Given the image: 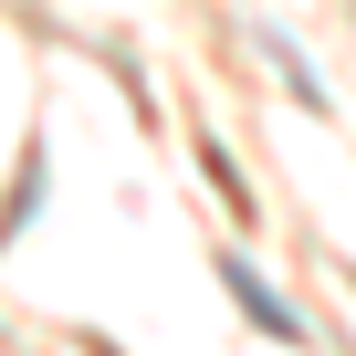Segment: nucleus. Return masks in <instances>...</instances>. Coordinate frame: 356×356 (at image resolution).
<instances>
[{
  "label": "nucleus",
  "instance_id": "1",
  "mask_svg": "<svg viewBox=\"0 0 356 356\" xmlns=\"http://www.w3.org/2000/svg\"><path fill=\"white\" fill-rule=\"evenodd\" d=\"M220 293L241 304V325H252V335H283V346H304V314H293V304H283V293H273V283H262L241 252H220Z\"/></svg>",
  "mask_w": 356,
  "mask_h": 356
},
{
  "label": "nucleus",
  "instance_id": "2",
  "mask_svg": "<svg viewBox=\"0 0 356 356\" xmlns=\"http://www.w3.org/2000/svg\"><path fill=\"white\" fill-rule=\"evenodd\" d=\"M42 210V147L22 157V178H11V210H0V241H22V220Z\"/></svg>",
  "mask_w": 356,
  "mask_h": 356
}]
</instances>
